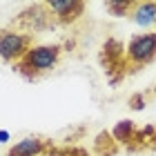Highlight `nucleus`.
<instances>
[{"label": "nucleus", "instance_id": "nucleus-1", "mask_svg": "<svg viewBox=\"0 0 156 156\" xmlns=\"http://www.w3.org/2000/svg\"><path fill=\"white\" fill-rule=\"evenodd\" d=\"M65 56V45L62 42H45L36 45L25 58H20L11 69L18 76H23L27 83H40L42 78L54 74Z\"/></svg>", "mask_w": 156, "mask_h": 156}, {"label": "nucleus", "instance_id": "nucleus-2", "mask_svg": "<svg viewBox=\"0 0 156 156\" xmlns=\"http://www.w3.org/2000/svg\"><path fill=\"white\" fill-rule=\"evenodd\" d=\"M5 27L38 36V34H45V31H56L58 23H56V16H54L51 7H49V0H38V2H31L25 9H20L9 20V25H5Z\"/></svg>", "mask_w": 156, "mask_h": 156}, {"label": "nucleus", "instance_id": "nucleus-3", "mask_svg": "<svg viewBox=\"0 0 156 156\" xmlns=\"http://www.w3.org/2000/svg\"><path fill=\"white\" fill-rule=\"evenodd\" d=\"M98 65H101L105 78H107L109 87H118L120 83H125L129 78L125 42L116 36H109L98 49Z\"/></svg>", "mask_w": 156, "mask_h": 156}, {"label": "nucleus", "instance_id": "nucleus-4", "mask_svg": "<svg viewBox=\"0 0 156 156\" xmlns=\"http://www.w3.org/2000/svg\"><path fill=\"white\" fill-rule=\"evenodd\" d=\"M127 51V67L129 76L143 72L156 62V31H143V34H132L125 42Z\"/></svg>", "mask_w": 156, "mask_h": 156}, {"label": "nucleus", "instance_id": "nucleus-5", "mask_svg": "<svg viewBox=\"0 0 156 156\" xmlns=\"http://www.w3.org/2000/svg\"><path fill=\"white\" fill-rule=\"evenodd\" d=\"M36 45H40V42H38V36H34V34L16 31L9 27L0 29V56H2L5 65H16Z\"/></svg>", "mask_w": 156, "mask_h": 156}, {"label": "nucleus", "instance_id": "nucleus-6", "mask_svg": "<svg viewBox=\"0 0 156 156\" xmlns=\"http://www.w3.org/2000/svg\"><path fill=\"white\" fill-rule=\"evenodd\" d=\"M49 7L56 16L58 29L74 27L76 23H80L85 18V11H87V5L83 0H49Z\"/></svg>", "mask_w": 156, "mask_h": 156}, {"label": "nucleus", "instance_id": "nucleus-7", "mask_svg": "<svg viewBox=\"0 0 156 156\" xmlns=\"http://www.w3.org/2000/svg\"><path fill=\"white\" fill-rule=\"evenodd\" d=\"M58 140L49 138V136H40V134H31V136L20 138L18 143H13L5 156H42L49 147H54Z\"/></svg>", "mask_w": 156, "mask_h": 156}, {"label": "nucleus", "instance_id": "nucleus-8", "mask_svg": "<svg viewBox=\"0 0 156 156\" xmlns=\"http://www.w3.org/2000/svg\"><path fill=\"white\" fill-rule=\"evenodd\" d=\"M127 154H154L156 152V123L138 125L132 140L125 145Z\"/></svg>", "mask_w": 156, "mask_h": 156}, {"label": "nucleus", "instance_id": "nucleus-9", "mask_svg": "<svg viewBox=\"0 0 156 156\" xmlns=\"http://www.w3.org/2000/svg\"><path fill=\"white\" fill-rule=\"evenodd\" d=\"M120 152H123V147L114 138L112 129L98 132V136L94 138V145H91V154L94 156H118Z\"/></svg>", "mask_w": 156, "mask_h": 156}, {"label": "nucleus", "instance_id": "nucleus-10", "mask_svg": "<svg viewBox=\"0 0 156 156\" xmlns=\"http://www.w3.org/2000/svg\"><path fill=\"white\" fill-rule=\"evenodd\" d=\"M42 156H94L87 147L83 145H69V143H56L54 147L42 154Z\"/></svg>", "mask_w": 156, "mask_h": 156}, {"label": "nucleus", "instance_id": "nucleus-11", "mask_svg": "<svg viewBox=\"0 0 156 156\" xmlns=\"http://www.w3.org/2000/svg\"><path fill=\"white\" fill-rule=\"evenodd\" d=\"M103 7L114 18H129L132 7H134V0H109V2H105Z\"/></svg>", "mask_w": 156, "mask_h": 156}, {"label": "nucleus", "instance_id": "nucleus-12", "mask_svg": "<svg viewBox=\"0 0 156 156\" xmlns=\"http://www.w3.org/2000/svg\"><path fill=\"white\" fill-rule=\"evenodd\" d=\"M127 105H129V109H134V112L145 109L147 107V91H136V94H132Z\"/></svg>", "mask_w": 156, "mask_h": 156}, {"label": "nucleus", "instance_id": "nucleus-13", "mask_svg": "<svg viewBox=\"0 0 156 156\" xmlns=\"http://www.w3.org/2000/svg\"><path fill=\"white\" fill-rule=\"evenodd\" d=\"M0 138H2V143H7V140H9V132L2 129V132H0Z\"/></svg>", "mask_w": 156, "mask_h": 156}, {"label": "nucleus", "instance_id": "nucleus-14", "mask_svg": "<svg viewBox=\"0 0 156 156\" xmlns=\"http://www.w3.org/2000/svg\"><path fill=\"white\" fill-rule=\"evenodd\" d=\"M152 91H154V94H156V85H154V89H152Z\"/></svg>", "mask_w": 156, "mask_h": 156}]
</instances>
